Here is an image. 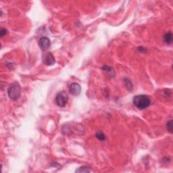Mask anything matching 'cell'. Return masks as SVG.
I'll use <instances>...</instances> for the list:
<instances>
[{
  "instance_id": "9c48e42d",
  "label": "cell",
  "mask_w": 173,
  "mask_h": 173,
  "mask_svg": "<svg viewBox=\"0 0 173 173\" xmlns=\"http://www.w3.org/2000/svg\"><path fill=\"white\" fill-rule=\"evenodd\" d=\"M96 136L99 141H103L106 140V136L102 132H99V131L97 132L96 134Z\"/></svg>"
},
{
  "instance_id": "52a82bcc",
  "label": "cell",
  "mask_w": 173,
  "mask_h": 173,
  "mask_svg": "<svg viewBox=\"0 0 173 173\" xmlns=\"http://www.w3.org/2000/svg\"><path fill=\"white\" fill-rule=\"evenodd\" d=\"M164 40L167 45L172 44L173 41V36L171 32H168L165 34V35L164 37Z\"/></svg>"
},
{
  "instance_id": "277c9868",
  "label": "cell",
  "mask_w": 173,
  "mask_h": 173,
  "mask_svg": "<svg viewBox=\"0 0 173 173\" xmlns=\"http://www.w3.org/2000/svg\"><path fill=\"white\" fill-rule=\"evenodd\" d=\"M43 62L47 66H52L55 62L54 56L51 53L45 54L43 56Z\"/></svg>"
},
{
  "instance_id": "8fae6325",
  "label": "cell",
  "mask_w": 173,
  "mask_h": 173,
  "mask_svg": "<svg viewBox=\"0 0 173 173\" xmlns=\"http://www.w3.org/2000/svg\"><path fill=\"white\" fill-rule=\"evenodd\" d=\"M6 33H7V30L6 29H2L1 33H0V34H1V37H3Z\"/></svg>"
},
{
  "instance_id": "8992f818",
  "label": "cell",
  "mask_w": 173,
  "mask_h": 173,
  "mask_svg": "<svg viewBox=\"0 0 173 173\" xmlns=\"http://www.w3.org/2000/svg\"><path fill=\"white\" fill-rule=\"evenodd\" d=\"M69 91H70V93L73 96H79L81 92V87L79 84L73 83L71 85Z\"/></svg>"
},
{
  "instance_id": "ba28073f",
  "label": "cell",
  "mask_w": 173,
  "mask_h": 173,
  "mask_svg": "<svg viewBox=\"0 0 173 173\" xmlns=\"http://www.w3.org/2000/svg\"><path fill=\"white\" fill-rule=\"evenodd\" d=\"M76 172H92V170H91L87 166H81L78 168V169L76 170Z\"/></svg>"
},
{
  "instance_id": "6da1fadb",
  "label": "cell",
  "mask_w": 173,
  "mask_h": 173,
  "mask_svg": "<svg viewBox=\"0 0 173 173\" xmlns=\"http://www.w3.org/2000/svg\"><path fill=\"white\" fill-rule=\"evenodd\" d=\"M133 103L138 109L144 110L151 104V100L148 96L145 95H138L134 97Z\"/></svg>"
},
{
  "instance_id": "3957f363",
  "label": "cell",
  "mask_w": 173,
  "mask_h": 173,
  "mask_svg": "<svg viewBox=\"0 0 173 173\" xmlns=\"http://www.w3.org/2000/svg\"><path fill=\"white\" fill-rule=\"evenodd\" d=\"M55 103L59 107H63L67 104L68 102V96L65 92H61L55 96Z\"/></svg>"
},
{
  "instance_id": "5b68a950",
  "label": "cell",
  "mask_w": 173,
  "mask_h": 173,
  "mask_svg": "<svg viewBox=\"0 0 173 173\" xmlns=\"http://www.w3.org/2000/svg\"><path fill=\"white\" fill-rule=\"evenodd\" d=\"M39 45L41 47V49L43 51H45L49 49L51 46V41L48 38L46 37H43L41 38L39 41Z\"/></svg>"
},
{
  "instance_id": "30bf717a",
  "label": "cell",
  "mask_w": 173,
  "mask_h": 173,
  "mask_svg": "<svg viewBox=\"0 0 173 173\" xmlns=\"http://www.w3.org/2000/svg\"><path fill=\"white\" fill-rule=\"evenodd\" d=\"M172 126H173L172 120H168L167 124H166V128L168 130V131L170 133H172Z\"/></svg>"
},
{
  "instance_id": "7a4b0ae2",
  "label": "cell",
  "mask_w": 173,
  "mask_h": 173,
  "mask_svg": "<svg viewBox=\"0 0 173 173\" xmlns=\"http://www.w3.org/2000/svg\"><path fill=\"white\" fill-rule=\"evenodd\" d=\"M21 93V89L20 86L18 83H12L8 88V94L9 97L12 99V100H17Z\"/></svg>"
}]
</instances>
